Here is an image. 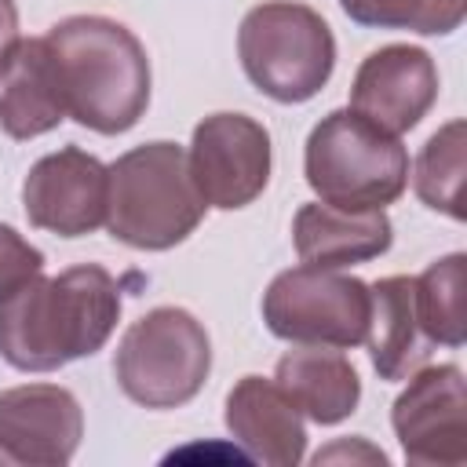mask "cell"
I'll list each match as a JSON object with an SVG mask.
<instances>
[{
	"label": "cell",
	"mask_w": 467,
	"mask_h": 467,
	"mask_svg": "<svg viewBox=\"0 0 467 467\" xmlns=\"http://www.w3.org/2000/svg\"><path fill=\"white\" fill-rule=\"evenodd\" d=\"M120 321V285L99 263L36 274L0 299V358L18 372H55L106 347Z\"/></svg>",
	"instance_id": "1"
},
{
	"label": "cell",
	"mask_w": 467,
	"mask_h": 467,
	"mask_svg": "<svg viewBox=\"0 0 467 467\" xmlns=\"http://www.w3.org/2000/svg\"><path fill=\"white\" fill-rule=\"evenodd\" d=\"M62 84L66 113L99 135L131 131L150 106V58L117 18L69 15L44 33Z\"/></svg>",
	"instance_id": "2"
},
{
	"label": "cell",
	"mask_w": 467,
	"mask_h": 467,
	"mask_svg": "<svg viewBox=\"0 0 467 467\" xmlns=\"http://www.w3.org/2000/svg\"><path fill=\"white\" fill-rule=\"evenodd\" d=\"M106 168V230L113 241L139 252H168L201 226L208 204L179 142H142Z\"/></svg>",
	"instance_id": "3"
},
{
	"label": "cell",
	"mask_w": 467,
	"mask_h": 467,
	"mask_svg": "<svg viewBox=\"0 0 467 467\" xmlns=\"http://www.w3.org/2000/svg\"><path fill=\"white\" fill-rule=\"evenodd\" d=\"M303 175L325 204L387 208L409 186V150L361 113L332 109L306 135Z\"/></svg>",
	"instance_id": "4"
},
{
	"label": "cell",
	"mask_w": 467,
	"mask_h": 467,
	"mask_svg": "<svg viewBox=\"0 0 467 467\" xmlns=\"http://www.w3.org/2000/svg\"><path fill=\"white\" fill-rule=\"evenodd\" d=\"M237 55L255 91L281 106H299L328 84L336 69V36L314 7L263 0L241 18Z\"/></svg>",
	"instance_id": "5"
},
{
	"label": "cell",
	"mask_w": 467,
	"mask_h": 467,
	"mask_svg": "<svg viewBox=\"0 0 467 467\" xmlns=\"http://www.w3.org/2000/svg\"><path fill=\"white\" fill-rule=\"evenodd\" d=\"M212 372V339L182 306H153L120 336L113 354L117 387L142 409L193 401Z\"/></svg>",
	"instance_id": "6"
},
{
	"label": "cell",
	"mask_w": 467,
	"mask_h": 467,
	"mask_svg": "<svg viewBox=\"0 0 467 467\" xmlns=\"http://www.w3.org/2000/svg\"><path fill=\"white\" fill-rule=\"evenodd\" d=\"M372 314V292L361 277L328 266L281 270L263 292L266 328L296 347L350 350L365 343Z\"/></svg>",
	"instance_id": "7"
},
{
	"label": "cell",
	"mask_w": 467,
	"mask_h": 467,
	"mask_svg": "<svg viewBox=\"0 0 467 467\" xmlns=\"http://www.w3.org/2000/svg\"><path fill=\"white\" fill-rule=\"evenodd\" d=\"M186 161L204 204L244 208L270 182V131L248 113H212L193 128Z\"/></svg>",
	"instance_id": "8"
},
{
	"label": "cell",
	"mask_w": 467,
	"mask_h": 467,
	"mask_svg": "<svg viewBox=\"0 0 467 467\" xmlns=\"http://www.w3.org/2000/svg\"><path fill=\"white\" fill-rule=\"evenodd\" d=\"M394 434L409 463L460 467L467 460V387L463 368L423 365L409 376V387L390 409Z\"/></svg>",
	"instance_id": "9"
},
{
	"label": "cell",
	"mask_w": 467,
	"mask_h": 467,
	"mask_svg": "<svg viewBox=\"0 0 467 467\" xmlns=\"http://www.w3.org/2000/svg\"><path fill=\"white\" fill-rule=\"evenodd\" d=\"M106 193L109 168L80 146L40 157L22 179L26 219L58 237H84L106 226Z\"/></svg>",
	"instance_id": "10"
},
{
	"label": "cell",
	"mask_w": 467,
	"mask_h": 467,
	"mask_svg": "<svg viewBox=\"0 0 467 467\" xmlns=\"http://www.w3.org/2000/svg\"><path fill=\"white\" fill-rule=\"evenodd\" d=\"M84 412L58 383H22L0 390V463L62 467L77 456Z\"/></svg>",
	"instance_id": "11"
},
{
	"label": "cell",
	"mask_w": 467,
	"mask_h": 467,
	"mask_svg": "<svg viewBox=\"0 0 467 467\" xmlns=\"http://www.w3.org/2000/svg\"><path fill=\"white\" fill-rule=\"evenodd\" d=\"M438 99V66L416 44L376 47L354 73L350 109L390 135L412 131Z\"/></svg>",
	"instance_id": "12"
},
{
	"label": "cell",
	"mask_w": 467,
	"mask_h": 467,
	"mask_svg": "<svg viewBox=\"0 0 467 467\" xmlns=\"http://www.w3.org/2000/svg\"><path fill=\"white\" fill-rule=\"evenodd\" d=\"M226 431L248 452V460L296 467L306 456V427L303 412L292 398L263 376H241L226 394Z\"/></svg>",
	"instance_id": "13"
},
{
	"label": "cell",
	"mask_w": 467,
	"mask_h": 467,
	"mask_svg": "<svg viewBox=\"0 0 467 467\" xmlns=\"http://www.w3.org/2000/svg\"><path fill=\"white\" fill-rule=\"evenodd\" d=\"M292 241L306 266L343 270L383 255L394 241V226L383 208H339L310 201L292 219Z\"/></svg>",
	"instance_id": "14"
},
{
	"label": "cell",
	"mask_w": 467,
	"mask_h": 467,
	"mask_svg": "<svg viewBox=\"0 0 467 467\" xmlns=\"http://www.w3.org/2000/svg\"><path fill=\"white\" fill-rule=\"evenodd\" d=\"M66 99L44 36L18 40L0 66V128L26 142L66 120Z\"/></svg>",
	"instance_id": "15"
},
{
	"label": "cell",
	"mask_w": 467,
	"mask_h": 467,
	"mask_svg": "<svg viewBox=\"0 0 467 467\" xmlns=\"http://www.w3.org/2000/svg\"><path fill=\"white\" fill-rule=\"evenodd\" d=\"M368 292H372V314H368L365 343H368L372 368L387 383L409 379L434 354V343L420 328L412 277L405 274L379 277L376 285H368Z\"/></svg>",
	"instance_id": "16"
},
{
	"label": "cell",
	"mask_w": 467,
	"mask_h": 467,
	"mask_svg": "<svg viewBox=\"0 0 467 467\" xmlns=\"http://www.w3.org/2000/svg\"><path fill=\"white\" fill-rule=\"evenodd\" d=\"M274 383L292 398V405L321 423H343L361 401V379L350 358L332 347H296L277 358Z\"/></svg>",
	"instance_id": "17"
},
{
	"label": "cell",
	"mask_w": 467,
	"mask_h": 467,
	"mask_svg": "<svg viewBox=\"0 0 467 467\" xmlns=\"http://www.w3.org/2000/svg\"><path fill=\"white\" fill-rule=\"evenodd\" d=\"M463 285H467V255L452 252L434 259L420 277H412L420 328L434 347H463L467 339V310H463Z\"/></svg>",
	"instance_id": "18"
},
{
	"label": "cell",
	"mask_w": 467,
	"mask_h": 467,
	"mask_svg": "<svg viewBox=\"0 0 467 467\" xmlns=\"http://www.w3.org/2000/svg\"><path fill=\"white\" fill-rule=\"evenodd\" d=\"M463 135H467L463 120H449L445 128H438L423 142L412 175L416 197L456 223L463 219V150H467Z\"/></svg>",
	"instance_id": "19"
},
{
	"label": "cell",
	"mask_w": 467,
	"mask_h": 467,
	"mask_svg": "<svg viewBox=\"0 0 467 467\" xmlns=\"http://www.w3.org/2000/svg\"><path fill=\"white\" fill-rule=\"evenodd\" d=\"M339 7L365 29H409L420 36H445L467 15V0H339Z\"/></svg>",
	"instance_id": "20"
},
{
	"label": "cell",
	"mask_w": 467,
	"mask_h": 467,
	"mask_svg": "<svg viewBox=\"0 0 467 467\" xmlns=\"http://www.w3.org/2000/svg\"><path fill=\"white\" fill-rule=\"evenodd\" d=\"M36 274H44V252L29 244L15 226L0 223V299L15 296Z\"/></svg>",
	"instance_id": "21"
},
{
	"label": "cell",
	"mask_w": 467,
	"mask_h": 467,
	"mask_svg": "<svg viewBox=\"0 0 467 467\" xmlns=\"http://www.w3.org/2000/svg\"><path fill=\"white\" fill-rule=\"evenodd\" d=\"M18 40H22L18 36V7H15V0H0V66Z\"/></svg>",
	"instance_id": "22"
}]
</instances>
